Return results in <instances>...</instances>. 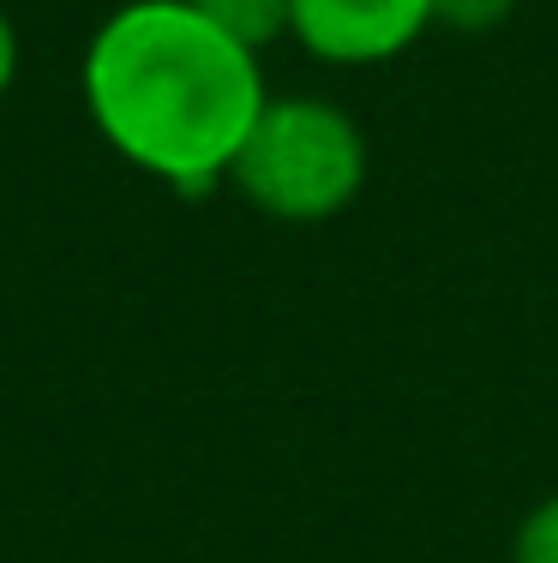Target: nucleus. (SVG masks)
Wrapping results in <instances>:
<instances>
[{"instance_id":"obj_3","label":"nucleus","mask_w":558,"mask_h":563,"mask_svg":"<svg viewBox=\"0 0 558 563\" xmlns=\"http://www.w3.org/2000/svg\"><path fill=\"white\" fill-rule=\"evenodd\" d=\"M433 31V0H295L288 36L325 66H384Z\"/></svg>"},{"instance_id":"obj_2","label":"nucleus","mask_w":558,"mask_h":563,"mask_svg":"<svg viewBox=\"0 0 558 563\" xmlns=\"http://www.w3.org/2000/svg\"><path fill=\"white\" fill-rule=\"evenodd\" d=\"M229 186L276 222H330L366 186V132L325 97H271L234 156Z\"/></svg>"},{"instance_id":"obj_7","label":"nucleus","mask_w":558,"mask_h":563,"mask_svg":"<svg viewBox=\"0 0 558 563\" xmlns=\"http://www.w3.org/2000/svg\"><path fill=\"white\" fill-rule=\"evenodd\" d=\"M12 78H19V31H12V19L0 12V97L12 90Z\"/></svg>"},{"instance_id":"obj_5","label":"nucleus","mask_w":558,"mask_h":563,"mask_svg":"<svg viewBox=\"0 0 558 563\" xmlns=\"http://www.w3.org/2000/svg\"><path fill=\"white\" fill-rule=\"evenodd\" d=\"M511 563H558V492H552V498H540L523 521H516Z\"/></svg>"},{"instance_id":"obj_1","label":"nucleus","mask_w":558,"mask_h":563,"mask_svg":"<svg viewBox=\"0 0 558 563\" xmlns=\"http://www.w3.org/2000/svg\"><path fill=\"white\" fill-rule=\"evenodd\" d=\"M85 114L121 163L175 192L229 180L271 102L264 55L222 36L186 0H127L97 24L78 66Z\"/></svg>"},{"instance_id":"obj_6","label":"nucleus","mask_w":558,"mask_h":563,"mask_svg":"<svg viewBox=\"0 0 558 563\" xmlns=\"http://www.w3.org/2000/svg\"><path fill=\"white\" fill-rule=\"evenodd\" d=\"M523 0H433V24L438 31H457V36H486L499 31Z\"/></svg>"},{"instance_id":"obj_4","label":"nucleus","mask_w":558,"mask_h":563,"mask_svg":"<svg viewBox=\"0 0 558 563\" xmlns=\"http://www.w3.org/2000/svg\"><path fill=\"white\" fill-rule=\"evenodd\" d=\"M193 12H205L222 36L247 43L252 55H264L271 43L288 36V19H295V0H186Z\"/></svg>"}]
</instances>
